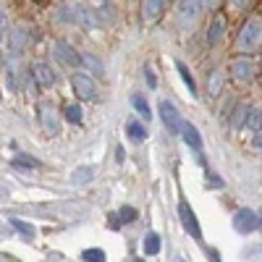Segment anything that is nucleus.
Instances as JSON below:
<instances>
[{
    "label": "nucleus",
    "instance_id": "f257e3e1",
    "mask_svg": "<svg viewBox=\"0 0 262 262\" xmlns=\"http://www.w3.org/2000/svg\"><path fill=\"white\" fill-rule=\"evenodd\" d=\"M259 34H262V21L259 16L249 18L242 34L236 37V50H242V53H257L259 50Z\"/></svg>",
    "mask_w": 262,
    "mask_h": 262
},
{
    "label": "nucleus",
    "instance_id": "f03ea898",
    "mask_svg": "<svg viewBox=\"0 0 262 262\" xmlns=\"http://www.w3.org/2000/svg\"><path fill=\"white\" fill-rule=\"evenodd\" d=\"M202 11H205V3H202V0H179V6H176L179 24H181L184 29H191L194 24H200Z\"/></svg>",
    "mask_w": 262,
    "mask_h": 262
},
{
    "label": "nucleus",
    "instance_id": "7ed1b4c3",
    "mask_svg": "<svg viewBox=\"0 0 262 262\" xmlns=\"http://www.w3.org/2000/svg\"><path fill=\"white\" fill-rule=\"evenodd\" d=\"M233 228L238 233H254L259 228V212L249 210V207H242L233 212Z\"/></svg>",
    "mask_w": 262,
    "mask_h": 262
},
{
    "label": "nucleus",
    "instance_id": "20e7f679",
    "mask_svg": "<svg viewBox=\"0 0 262 262\" xmlns=\"http://www.w3.org/2000/svg\"><path fill=\"white\" fill-rule=\"evenodd\" d=\"M39 123H42V128H45L48 137H58L60 134V116L55 111V105H50V102L39 105Z\"/></svg>",
    "mask_w": 262,
    "mask_h": 262
},
{
    "label": "nucleus",
    "instance_id": "39448f33",
    "mask_svg": "<svg viewBox=\"0 0 262 262\" xmlns=\"http://www.w3.org/2000/svg\"><path fill=\"white\" fill-rule=\"evenodd\" d=\"M160 118H163V123H165V128L170 131V134H181L184 118H181L179 107L173 105V102H168V100H163V102H160Z\"/></svg>",
    "mask_w": 262,
    "mask_h": 262
},
{
    "label": "nucleus",
    "instance_id": "423d86ee",
    "mask_svg": "<svg viewBox=\"0 0 262 262\" xmlns=\"http://www.w3.org/2000/svg\"><path fill=\"white\" fill-rule=\"evenodd\" d=\"M179 221L184 226V231L194 238H202V228H200V221H196V215L194 210L186 205V202H179Z\"/></svg>",
    "mask_w": 262,
    "mask_h": 262
},
{
    "label": "nucleus",
    "instance_id": "0eeeda50",
    "mask_svg": "<svg viewBox=\"0 0 262 262\" xmlns=\"http://www.w3.org/2000/svg\"><path fill=\"white\" fill-rule=\"evenodd\" d=\"M74 27H81V29H97L100 27V18L95 16V11L90 6H79L74 3Z\"/></svg>",
    "mask_w": 262,
    "mask_h": 262
},
{
    "label": "nucleus",
    "instance_id": "6e6552de",
    "mask_svg": "<svg viewBox=\"0 0 262 262\" xmlns=\"http://www.w3.org/2000/svg\"><path fill=\"white\" fill-rule=\"evenodd\" d=\"M55 58H58L63 66H69V69H79V66H81V55H79L66 39H58V42H55Z\"/></svg>",
    "mask_w": 262,
    "mask_h": 262
},
{
    "label": "nucleus",
    "instance_id": "1a4fd4ad",
    "mask_svg": "<svg viewBox=\"0 0 262 262\" xmlns=\"http://www.w3.org/2000/svg\"><path fill=\"white\" fill-rule=\"evenodd\" d=\"M71 86H74V92L81 100H95L97 97V86H95V81L86 76V74H74L71 76Z\"/></svg>",
    "mask_w": 262,
    "mask_h": 262
},
{
    "label": "nucleus",
    "instance_id": "9d476101",
    "mask_svg": "<svg viewBox=\"0 0 262 262\" xmlns=\"http://www.w3.org/2000/svg\"><path fill=\"white\" fill-rule=\"evenodd\" d=\"M254 60H249V58H238V60H233V66H231V74H233V79L236 81H242V84H247V81H252L254 79Z\"/></svg>",
    "mask_w": 262,
    "mask_h": 262
},
{
    "label": "nucleus",
    "instance_id": "9b49d317",
    "mask_svg": "<svg viewBox=\"0 0 262 262\" xmlns=\"http://www.w3.org/2000/svg\"><path fill=\"white\" fill-rule=\"evenodd\" d=\"M181 137L186 139V144L196 152V155H200V152H202V134H200V128H196L194 123H186V121H184V126H181Z\"/></svg>",
    "mask_w": 262,
    "mask_h": 262
},
{
    "label": "nucleus",
    "instance_id": "f8f14e48",
    "mask_svg": "<svg viewBox=\"0 0 262 262\" xmlns=\"http://www.w3.org/2000/svg\"><path fill=\"white\" fill-rule=\"evenodd\" d=\"M165 0H142V16L144 21H158L163 16Z\"/></svg>",
    "mask_w": 262,
    "mask_h": 262
},
{
    "label": "nucleus",
    "instance_id": "ddd939ff",
    "mask_svg": "<svg viewBox=\"0 0 262 262\" xmlns=\"http://www.w3.org/2000/svg\"><path fill=\"white\" fill-rule=\"evenodd\" d=\"M32 76H34V81H37L39 86H53V81H55V76H53V71H50L48 63H34V66H32Z\"/></svg>",
    "mask_w": 262,
    "mask_h": 262
},
{
    "label": "nucleus",
    "instance_id": "4468645a",
    "mask_svg": "<svg viewBox=\"0 0 262 262\" xmlns=\"http://www.w3.org/2000/svg\"><path fill=\"white\" fill-rule=\"evenodd\" d=\"M95 179V168L92 165H79L71 176H69V181L74 184V186H84V184H90Z\"/></svg>",
    "mask_w": 262,
    "mask_h": 262
},
{
    "label": "nucleus",
    "instance_id": "2eb2a0df",
    "mask_svg": "<svg viewBox=\"0 0 262 262\" xmlns=\"http://www.w3.org/2000/svg\"><path fill=\"white\" fill-rule=\"evenodd\" d=\"M223 32H226V18L215 16L212 24H210V32H207V42H210V45H217V42L223 39Z\"/></svg>",
    "mask_w": 262,
    "mask_h": 262
},
{
    "label": "nucleus",
    "instance_id": "dca6fc26",
    "mask_svg": "<svg viewBox=\"0 0 262 262\" xmlns=\"http://www.w3.org/2000/svg\"><path fill=\"white\" fill-rule=\"evenodd\" d=\"M126 137H128L131 142H144V139H147V128H144L139 121H128V123H126Z\"/></svg>",
    "mask_w": 262,
    "mask_h": 262
},
{
    "label": "nucleus",
    "instance_id": "f3484780",
    "mask_svg": "<svg viewBox=\"0 0 262 262\" xmlns=\"http://www.w3.org/2000/svg\"><path fill=\"white\" fill-rule=\"evenodd\" d=\"M142 249H144V254H147V257H155V254L160 252V236H158L155 231H149V233L144 236Z\"/></svg>",
    "mask_w": 262,
    "mask_h": 262
},
{
    "label": "nucleus",
    "instance_id": "a211bd4d",
    "mask_svg": "<svg viewBox=\"0 0 262 262\" xmlns=\"http://www.w3.org/2000/svg\"><path fill=\"white\" fill-rule=\"evenodd\" d=\"M131 107L142 116V118H152V111H149V102H147V97L144 95H131Z\"/></svg>",
    "mask_w": 262,
    "mask_h": 262
},
{
    "label": "nucleus",
    "instance_id": "6ab92c4d",
    "mask_svg": "<svg viewBox=\"0 0 262 262\" xmlns=\"http://www.w3.org/2000/svg\"><path fill=\"white\" fill-rule=\"evenodd\" d=\"M24 42H27V29L18 24V27L13 29V34H11V53H13V55H18V53H21V48H24Z\"/></svg>",
    "mask_w": 262,
    "mask_h": 262
},
{
    "label": "nucleus",
    "instance_id": "aec40b11",
    "mask_svg": "<svg viewBox=\"0 0 262 262\" xmlns=\"http://www.w3.org/2000/svg\"><path fill=\"white\" fill-rule=\"evenodd\" d=\"M81 66H86L95 76H105V66H102V60L100 58H95V55H81Z\"/></svg>",
    "mask_w": 262,
    "mask_h": 262
},
{
    "label": "nucleus",
    "instance_id": "412c9836",
    "mask_svg": "<svg viewBox=\"0 0 262 262\" xmlns=\"http://www.w3.org/2000/svg\"><path fill=\"white\" fill-rule=\"evenodd\" d=\"M176 69H179V74H181V79L186 81V86H189V92H191V97H196V81H194V76H191V71L186 69V63H181V60H176Z\"/></svg>",
    "mask_w": 262,
    "mask_h": 262
},
{
    "label": "nucleus",
    "instance_id": "4be33fe9",
    "mask_svg": "<svg viewBox=\"0 0 262 262\" xmlns=\"http://www.w3.org/2000/svg\"><path fill=\"white\" fill-rule=\"evenodd\" d=\"M11 226H13V228H16L21 236H24L27 242H32V238H34V233H37L32 223H24V221H18V217H11Z\"/></svg>",
    "mask_w": 262,
    "mask_h": 262
},
{
    "label": "nucleus",
    "instance_id": "5701e85b",
    "mask_svg": "<svg viewBox=\"0 0 262 262\" xmlns=\"http://www.w3.org/2000/svg\"><path fill=\"white\" fill-rule=\"evenodd\" d=\"M134 221H137V210L134 207H121L118 217L113 221V228H118L121 223H134Z\"/></svg>",
    "mask_w": 262,
    "mask_h": 262
},
{
    "label": "nucleus",
    "instance_id": "b1692460",
    "mask_svg": "<svg viewBox=\"0 0 262 262\" xmlns=\"http://www.w3.org/2000/svg\"><path fill=\"white\" fill-rule=\"evenodd\" d=\"M11 165H13V168H18V170H34V168H39V163H37L34 158H24V155L13 158V160H11Z\"/></svg>",
    "mask_w": 262,
    "mask_h": 262
},
{
    "label": "nucleus",
    "instance_id": "393cba45",
    "mask_svg": "<svg viewBox=\"0 0 262 262\" xmlns=\"http://www.w3.org/2000/svg\"><path fill=\"white\" fill-rule=\"evenodd\" d=\"M63 116L69 123H81V107L79 105H66L63 107Z\"/></svg>",
    "mask_w": 262,
    "mask_h": 262
},
{
    "label": "nucleus",
    "instance_id": "a878e982",
    "mask_svg": "<svg viewBox=\"0 0 262 262\" xmlns=\"http://www.w3.org/2000/svg\"><path fill=\"white\" fill-rule=\"evenodd\" d=\"M81 259H86V262H102L105 259V252L102 249H84L81 252Z\"/></svg>",
    "mask_w": 262,
    "mask_h": 262
},
{
    "label": "nucleus",
    "instance_id": "bb28decb",
    "mask_svg": "<svg viewBox=\"0 0 262 262\" xmlns=\"http://www.w3.org/2000/svg\"><path fill=\"white\" fill-rule=\"evenodd\" d=\"M58 18H60V21H66V24H74V6H60Z\"/></svg>",
    "mask_w": 262,
    "mask_h": 262
},
{
    "label": "nucleus",
    "instance_id": "cd10ccee",
    "mask_svg": "<svg viewBox=\"0 0 262 262\" xmlns=\"http://www.w3.org/2000/svg\"><path fill=\"white\" fill-rule=\"evenodd\" d=\"M221 86H223V76H221V74H215V76L210 79V92L217 95V92H221Z\"/></svg>",
    "mask_w": 262,
    "mask_h": 262
},
{
    "label": "nucleus",
    "instance_id": "c85d7f7f",
    "mask_svg": "<svg viewBox=\"0 0 262 262\" xmlns=\"http://www.w3.org/2000/svg\"><path fill=\"white\" fill-rule=\"evenodd\" d=\"M228 6H231L233 11H247V8L252 6V0H228Z\"/></svg>",
    "mask_w": 262,
    "mask_h": 262
},
{
    "label": "nucleus",
    "instance_id": "c756f323",
    "mask_svg": "<svg viewBox=\"0 0 262 262\" xmlns=\"http://www.w3.org/2000/svg\"><path fill=\"white\" fill-rule=\"evenodd\" d=\"M144 76H147V84L152 86V90H155V84H158V76L152 74V69H147V71H144Z\"/></svg>",
    "mask_w": 262,
    "mask_h": 262
},
{
    "label": "nucleus",
    "instance_id": "7c9ffc66",
    "mask_svg": "<svg viewBox=\"0 0 262 262\" xmlns=\"http://www.w3.org/2000/svg\"><path fill=\"white\" fill-rule=\"evenodd\" d=\"M3 32H6V13H0V37H3Z\"/></svg>",
    "mask_w": 262,
    "mask_h": 262
},
{
    "label": "nucleus",
    "instance_id": "2f4dec72",
    "mask_svg": "<svg viewBox=\"0 0 262 262\" xmlns=\"http://www.w3.org/2000/svg\"><path fill=\"white\" fill-rule=\"evenodd\" d=\"M202 3H205V8H215V6H217V0H202Z\"/></svg>",
    "mask_w": 262,
    "mask_h": 262
}]
</instances>
